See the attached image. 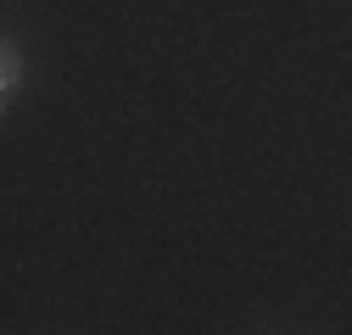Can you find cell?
<instances>
[{
	"label": "cell",
	"mask_w": 352,
	"mask_h": 335,
	"mask_svg": "<svg viewBox=\"0 0 352 335\" xmlns=\"http://www.w3.org/2000/svg\"><path fill=\"white\" fill-rule=\"evenodd\" d=\"M17 84H23V56H17V45L0 39V95H12Z\"/></svg>",
	"instance_id": "6da1fadb"
},
{
	"label": "cell",
	"mask_w": 352,
	"mask_h": 335,
	"mask_svg": "<svg viewBox=\"0 0 352 335\" xmlns=\"http://www.w3.org/2000/svg\"><path fill=\"white\" fill-rule=\"evenodd\" d=\"M0 106H6V95H0Z\"/></svg>",
	"instance_id": "7a4b0ae2"
}]
</instances>
